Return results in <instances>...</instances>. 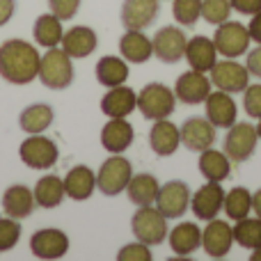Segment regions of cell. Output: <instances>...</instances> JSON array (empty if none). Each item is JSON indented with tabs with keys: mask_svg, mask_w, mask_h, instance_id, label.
Here are the masks:
<instances>
[{
	"mask_svg": "<svg viewBox=\"0 0 261 261\" xmlns=\"http://www.w3.org/2000/svg\"><path fill=\"white\" fill-rule=\"evenodd\" d=\"M222 208H225L229 220H234V222L243 220V218H248L250 213H252V193H250L248 188H243V186H236L229 193H225V204H222Z\"/></svg>",
	"mask_w": 261,
	"mask_h": 261,
	"instance_id": "836d02e7",
	"label": "cell"
},
{
	"mask_svg": "<svg viewBox=\"0 0 261 261\" xmlns=\"http://www.w3.org/2000/svg\"><path fill=\"white\" fill-rule=\"evenodd\" d=\"M211 87H213L211 78H206L202 71L190 69V71L181 73V76L176 78L174 96H176V101H181V103L197 106V103H204V101H206V96L211 94Z\"/></svg>",
	"mask_w": 261,
	"mask_h": 261,
	"instance_id": "7c38bea8",
	"label": "cell"
},
{
	"mask_svg": "<svg viewBox=\"0 0 261 261\" xmlns=\"http://www.w3.org/2000/svg\"><path fill=\"white\" fill-rule=\"evenodd\" d=\"M122 23L126 30H144L158 16V0H124Z\"/></svg>",
	"mask_w": 261,
	"mask_h": 261,
	"instance_id": "d6986e66",
	"label": "cell"
},
{
	"mask_svg": "<svg viewBox=\"0 0 261 261\" xmlns=\"http://www.w3.org/2000/svg\"><path fill=\"white\" fill-rule=\"evenodd\" d=\"M231 3L229 0H202V16L211 25H220V23L229 21Z\"/></svg>",
	"mask_w": 261,
	"mask_h": 261,
	"instance_id": "8d00e7d4",
	"label": "cell"
},
{
	"mask_svg": "<svg viewBox=\"0 0 261 261\" xmlns=\"http://www.w3.org/2000/svg\"><path fill=\"white\" fill-rule=\"evenodd\" d=\"M245 67H248L250 76L261 78V46L248 53V60H245Z\"/></svg>",
	"mask_w": 261,
	"mask_h": 261,
	"instance_id": "7bdbcfd3",
	"label": "cell"
},
{
	"mask_svg": "<svg viewBox=\"0 0 261 261\" xmlns=\"http://www.w3.org/2000/svg\"><path fill=\"white\" fill-rule=\"evenodd\" d=\"M172 14L179 25H195L202 16V0H174Z\"/></svg>",
	"mask_w": 261,
	"mask_h": 261,
	"instance_id": "d590c367",
	"label": "cell"
},
{
	"mask_svg": "<svg viewBox=\"0 0 261 261\" xmlns=\"http://www.w3.org/2000/svg\"><path fill=\"white\" fill-rule=\"evenodd\" d=\"M130 176H133V165L128 158L122 153H113L101 163L99 172H96V188L106 195V197H115L122 190H126Z\"/></svg>",
	"mask_w": 261,
	"mask_h": 261,
	"instance_id": "277c9868",
	"label": "cell"
},
{
	"mask_svg": "<svg viewBox=\"0 0 261 261\" xmlns=\"http://www.w3.org/2000/svg\"><path fill=\"white\" fill-rule=\"evenodd\" d=\"M188 206H190V188L186 181L174 179V181H167L165 186L158 188L156 208L167 218V220L181 218Z\"/></svg>",
	"mask_w": 261,
	"mask_h": 261,
	"instance_id": "ba28073f",
	"label": "cell"
},
{
	"mask_svg": "<svg viewBox=\"0 0 261 261\" xmlns=\"http://www.w3.org/2000/svg\"><path fill=\"white\" fill-rule=\"evenodd\" d=\"M252 211L257 213V218H261V188L252 193Z\"/></svg>",
	"mask_w": 261,
	"mask_h": 261,
	"instance_id": "bcb514c9",
	"label": "cell"
},
{
	"mask_svg": "<svg viewBox=\"0 0 261 261\" xmlns=\"http://www.w3.org/2000/svg\"><path fill=\"white\" fill-rule=\"evenodd\" d=\"M39 81L48 90H64L73 83V64L71 58L62 48H48L41 55L39 62Z\"/></svg>",
	"mask_w": 261,
	"mask_h": 261,
	"instance_id": "7a4b0ae2",
	"label": "cell"
},
{
	"mask_svg": "<svg viewBox=\"0 0 261 261\" xmlns=\"http://www.w3.org/2000/svg\"><path fill=\"white\" fill-rule=\"evenodd\" d=\"M186 58H188V64L195 71L206 73L218 62V48L213 44V39L197 35L193 39H188V44H186Z\"/></svg>",
	"mask_w": 261,
	"mask_h": 261,
	"instance_id": "603a6c76",
	"label": "cell"
},
{
	"mask_svg": "<svg viewBox=\"0 0 261 261\" xmlns=\"http://www.w3.org/2000/svg\"><path fill=\"white\" fill-rule=\"evenodd\" d=\"M170 248L179 257H190L195 250L202 248V229L195 222H179L170 231Z\"/></svg>",
	"mask_w": 261,
	"mask_h": 261,
	"instance_id": "4316f807",
	"label": "cell"
},
{
	"mask_svg": "<svg viewBox=\"0 0 261 261\" xmlns=\"http://www.w3.org/2000/svg\"><path fill=\"white\" fill-rule=\"evenodd\" d=\"M257 135H259V140H261V117H259V124H257Z\"/></svg>",
	"mask_w": 261,
	"mask_h": 261,
	"instance_id": "c3c4849f",
	"label": "cell"
},
{
	"mask_svg": "<svg viewBox=\"0 0 261 261\" xmlns=\"http://www.w3.org/2000/svg\"><path fill=\"white\" fill-rule=\"evenodd\" d=\"M18 156L32 170H50L58 163V144L50 138H44L41 133L30 135L28 140H23L18 147Z\"/></svg>",
	"mask_w": 261,
	"mask_h": 261,
	"instance_id": "8992f818",
	"label": "cell"
},
{
	"mask_svg": "<svg viewBox=\"0 0 261 261\" xmlns=\"http://www.w3.org/2000/svg\"><path fill=\"white\" fill-rule=\"evenodd\" d=\"M53 119L55 113L48 103H32L18 115V126L28 135H35V133H44L53 124Z\"/></svg>",
	"mask_w": 261,
	"mask_h": 261,
	"instance_id": "f546056e",
	"label": "cell"
},
{
	"mask_svg": "<svg viewBox=\"0 0 261 261\" xmlns=\"http://www.w3.org/2000/svg\"><path fill=\"white\" fill-rule=\"evenodd\" d=\"M119 53L130 64H142L153 55L151 39L142 30H126L119 39Z\"/></svg>",
	"mask_w": 261,
	"mask_h": 261,
	"instance_id": "484cf974",
	"label": "cell"
},
{
	"mask_svg": "<svg viewBox=\"0 0 261 261\" xmlns=\"http://www.w3.org/2000/svg\"><path fill=\"white\" fill-rule=\"evenodd\" d=\"M14 12H16V0H0V25L9 23Z\"/></svg>",
	"mask_w": 261,
	"mask_h": 261,
	"instance_id": "ee69618b",
	"label": "cell"
},
{
	"mask_svg": "<svg viewBox=\"0 0 261 261\" xmlns=\"http://www.w3.org/2000/svg\"><path fill=\"white\" fill-rule=\"evenodd\" d=\"M234 243V229L225 220H208V225L202 231V248L211 259H222L229 254Z\"/></svg>",
	"mask_w": 261,
	"mask_h": 261,
	"instance_id": "5bb4252c",
	"label": "cell"
},
{
	"mask_svg": "<svg viewBox=\"0 0 261 261\" xmlns=\"http://www.w3.org/2000/svg\"><path fill=\"white\" fill-rule=\"evenodd\" d=\"M158 188H161V186H158V179L153 174H149V172L130 176V181L126 186L128 202L135 204V206H149V204L156 202Z\"/></svg>",
	"mask_w": 261,
	"mask_h": 261,
	"instance_id": "f1b7e54d",
	"label": "cell"
},
{
	"mask_svg": "<svg viewBox=\"0 0 261 261\" xmlns=\"http://www.w3.org/2000/svg\"><path fill=\"white\" fill-rule=\"evenodd\" d=\"M37 202H35V193L23 184H14L5 190L3 195V211L5 216L14 218V220H23L35 211Z\"/></svg>",
	"mask_w": 261,
	"mask_h": 261,
	"instance_id": "ffe728a7",
	"label": "cell"
},
{
	"mask_svg": "<svg viewBox=\"0 0 261 261\" xmlns=\"http://www.w3.org/2000/svg\"><path fill=\"white\" fill-rule=\"evenodd\" d=\"M18 239H21V225L14 218L0 216V252H9L16 248Z\"/></svg>",
	"mask_w": 261,
	"mask_h": 261,
	"instance_id": "74e56055",
	"label": "cell"
},
{
	"mask_svg": "<svg viewBox=\"0 0 261 261\" xmlns=\"http://www.w3.org/2000/svg\"><path fill=\"white\" fill-rule=\"evenodd\" d=\"M243 106L250 117H261V85H248L243 92Z\"/></svg>",
	"mask_w": 261,
	"mask_h": 261,
	"instance_id": "ab89813d",
	"label": "cell"
},
{
	"mask_svg": "<svg viewBox=\"0 0 261 261\" xmlns=\"http://www.w3.org/2000/svg\"><path fill=\"white\" fill-rule=\"evenodd\" d=\"M225 204V190L218 181H208L195 195H190V208H193L197 220H213L218 218V213L222 211Z\"/></svg>",
	"mask_w": 261,
	"mask_h": 261,
	"instance_id": "4fadbf2b",
	"label": "cell"
},
{
	"mask_svg": "<svg viewBox=\"0 0 261 261\" xmlns=\"http://www.w3.org/2000/svg\"><path fill=\"white\" fill-rule=\"evenodd\" d=\"M186 32L176 25H165L161 30H156V35L151 37V46H153V55L165 64H174L179 62L186 55Z\"/></svg>",
	"mask_w": 261,
	"mask_h": 261,
	"instance_id": "9c48e42d",
	"label": "cell"
},
{
	"mask_svg": "<svg viewBox=\"0 0 261 261\" xmlns=\"http://www.w3.org/2000/svg\"><path fill=\"white\" fill-rule=\"evenodd\" d=\"M181 130V144H186L188 151H204L216 144V126L206 117H190L184 122Z\"/></svg>",
	"mask_w": 261,
	"mask_h": 261,
	"instance_id": "9a60e30c",
	"label": "cell"
},
{
	"mask_svg": "<svg viewBox=\"0 0 261 261\" xmlns=\"http://www.w3.org/2000/svg\"><path fill=\"white\" fill-rule=\"evenodd\" d=\"M176 108V96L163 83H149L138 94V110L144 119H167Z\"/></svg>",
	"mask_w": 261,
	"mask_h": 261,
	"instance_id": "3957f363",
	"label": "cell"
},
{
	"mask_svg": "<svg viewBox=\"0 0 261 261\" xmlns=\"http://www.w3.org/2000/svg\"><path fill=\"white\" fill-rule=\"evenodd\" d=\"M133 138L135 130L130 126V122H126V117L110 119L101 128V144H103V149L108 153H124L133 144Z\"/></svg>",
	"mask_w": 261,
	"mask_h": 261,
	"instance_id": "44dd1931",
	"label": "cell"
},
{
	"mask_svg": "<svg viewBox=\"0 0 261 261\" xmlns=\"http://www.w3.org/2000/svg\"><path fill=\"white\" fill-rule=\"evenodd\" d=\"M257 126L248 122H241L229 126V133L225 138V153L229 156V161L245 163L257 149Z\"/></svg>",
	"mask_w": 261,
	"mask_h": 261,
	"instance_id": "30bf717a",
	"label": "cell"
},
{
	"mask_svg": "<svg viewBox=\"0 0 261 261\" xmlns=\"http://www.w3.org/2000/svg\"><path fill=\"white\" fill-rule=\"evenodd\" d=\"M211 83L222 92H229V94H239L245 92V87L250 85V71L248 67H241L234 60H222L216 62L211 69Z\"/></svg>",
	"mask_w": 261,
	"mask_h": 261,
	"instance_id": "8fae6325",
	"label": "cell"
},
{
	"mask_svg": "<svg viewBox=\"0 0 261 261\" xmlns=\"http://www.w3.org/2000/svg\"><path fill=\"white\" fill-rule=\"evenodd\" d=\"M99 39H96V32L87 25H73L71 30L64 32L62 37V50L69 58L83 60L96 48Z\"/></svg>",
	"mask_w": 261,
	"mask_h": 261,
	"instance_id": "cb8c5ba5",
	"label": "cell"
},
{
	"mask_svg": "<svg viewBox=\"0 0 261 261\" xmlns=\"http://www.w3.org/2000/svg\"><path fill=\"white\" fill-rule=\"evenodd\" d=\"M96 81L106 87H117L128 81V64L124 58L106 55L96 62Z\"/></svg>",
	"mask_w": 261,
	"mask_h": 261,
	"instance_id": "1f68e13d",
	"label": "cell"
},
{
	"mask_svg": "<svg viewBox=\"0 0 261 261\" xmlns=\"http://www.w3.org/2000/svg\"><path fill=\"white\" fill-rule=\"evenodd\" d=\"M30 250L37 259H62L69 250V236L62 229H39L32 234Z\"/></svg>",
	"mask_w": 261,
	"mask_h": 261,
	"instance_id": "2e32d148",
	"label": "cell"
},
{
	"mask_svg": "<svg viewBox=\"0 0 261 261\" xmlns=\"http://www.w3.org/2000/svg\"><path fill=\"white\" fill-rule=\"evenodd\" d=\"M35 202L39 204L41 208H55L62 204V199L67 197V193H64V184L60 176L55 174H46L41 176L39 181H37L35 186Z\"/></svg>",
	"mask_w": 261,
	"mask_h": 261,
	"instance_id": "d6a6232c",
	"label": "cell"
},
{
	"mask_svg": "<svg viewBox=\"0 0 261 261\" xmlns=\"http://www.w3.org/2000/svg\"><path fill=\"white\" fill-rule=\"evenodd\" d=\"M229 3H231V9H236L241 14H248V16L261 12V0H229Z\"/></svg>",
	"mask_w": 261,
	"mask_h": 261,
	"instance_id": "b9f144b4",
	"label": "cell"
},
{
	"mask_svg": "<svg viewBox=\"0 0 261 261\" xmlns=\"http://www.w3.org/2000/svg\"><path fill=\"white\" fill-rule=\"evenodd\" d=\"M39 50L23 39H7L0 46V76L12 85H28L39 76Z\"/></svg>",
	"mask_w": 261,
	"mask_h": 261,
	"instance_id": "6da1fadb",
	"label": "cell"
},
{
	"mask_svg": "<svg viewBox=\"0 0 261 261\" xmlns=\"http://www.w3.org/2000/svg\"><path fill=\"white\" fill-rule=\"evenodd\" d=\"M250 30L243 25L241 21H225L218 25L216 37H213V44H216L218 53H222L225 58H239V55L248 53L250 48Z\"/></svg>",
	"mask_w": 261,
	"mask_h": 261,
	"instance_id": "52a82bcc",
	"label": "cell"
},
{
	"mask_svg": "<svg viewBox=\"0 0 261 261\" xmlns=\"http://www.w3.org/2000/svg\"><path fill=\"white\" fill-rule=\"evenodd\" d=\"M199 172H202V176L206 181L222 184L225 179H229V172H231L229 156L213 147L204 149V151H199Z\"/></svg>",
	"mask_w": 261,
	"mask_h": 261,
	"instance_id": "83f0119b",
	"label": "cell"
},
{
	"mask_svg": "<svg viewBox=\"0 0 261 261\" xmlns=\"http://www.w3.org/2000/svg\"><path fill=\"white\" fill-rule=\"evenodd\" d=\"M248 30H250V37H252V41H257V44L261 46V12L252 14V21H250Z\"/></svg>",
	"mask_w": 261,
	"mask_h": 261,
	"instance_id": "f6af8a7d",
	"label": "cell"
},
{
	"mask_svg": "<svg viewBox=\"0 0 261 261\" xmlns=\"http://www.w3.org/2000/svg\"><path fill=\"white\" fill-rule=\"evenodd\" d=\"M234 241L245 250H257L261 248V218H243L236 220Z\"/></svg>",
	"mask_w": 261,
	"mask_h": 261,
	"instance_id": "e575fe53",
	"label": "cell"
},
{
	"mask_svg": "<svg viewBox=\"0 0 261 261\" xmlns=\"http://www.w3.org/2000/svg\"><path fill=\"white\" fill-rule=\"evenodd\" d=\"M117 259L119 261H151L153 254L149 250L147 243H130V245H124L122 250L117 252Z\"/></svg>",
	"mask_w": 261,
	"mask_h": 261,
	"instance_id": "f35d334b",
	"label": "cell"
},
{
	"mask_svg": "<svg viewBox=\"0 0 261 261\" xmlns=\"http://www.w3.org/2000/svg\"><path fill=\"white\" fill-rule=\"evenodd\" d=\"M130 229L140 243L161 245L167 239V218L151 204L138 206V211L133 213V220H130Z\"/></svg>",
	"mask_w": 261,
	"mask_h": 261,
	"instance_id": "5b68a950",
	"label": "cell"
},
{
	"mask_svg": "<svg viewBox=\"0 0 261 261\" xmlns=\"http://www.w3.org/2000/svg\"><path fill=\"white\" fill-rule=\"evenodd\" d=\"M135 108H138V94L128 85L108 87L106 96L101 99V113L110 119L128 117Z\"/></svg>",
	"mask_w": 261,
	"mask_h": 261,
	"instance_id": "ac0fdd59",
	"label": "cell"
},
{
	"mask_svg": "<svg viewBox=\"0 0 261 261\" xmlns=\"http://www.w3.org/2000/svg\"><path fill=\"white\" fill-rule=\"evenodd\" d=\"M204 103H206V119L216 128H229L236 124L239 108H236V101L231 99L229 92H211Z\"/></svg>",
	"mask_w": 261,
	"mask_h": 261,
	"instance_id": "e0dca14e",
	"label": "cell"
},
{
	"mask_svg": "<svg viewBox=\"0 0 261 261\" xmlns=\"http://www.w3.org/2000/svg\"><path fill=\"white\" fill-rule=\"evenodd\" d=\"M64 193L67 197L76 199V202H85L92 197L96 188V174L87 165H76L69 170V174L64 176Z\"/></svg>",
	"mask_w": 261,
	"mask_h": 261,
	"instance_id": "d4e9b609",
	"label": "cell"
},
{
	"mask_svg": "<svg viewBox=\"0 0 261 261\" xmlns=\"http://www.w3.org/2000/svg\"><path fill=\"white\" fill-rule=\"evenodd\" d=\"M181 144V130L167 119H156L149 130V147L156 156H172Z\"/></svg>",
	"mask_w": 261,
	"mask_h": 261,
	"instance_id": "7402d4cb",
	"label": "cell"
},
{
	"mask_svg": "<svg viewBox=\"0 0 261 261\" xmlns=\"http://www.w3.org/2000/svg\"><path fill=\"white\" fill-rule=\"evenodd\" d=\"M32 35H35V41L39 46H44V48H55L58 44H62V37H64L62 21H60L53 12L41 14V16L35 21Z\"/></svg>",
	"mask_w": 261,
	"mask_h": 261,
	"instance_id": "4dcf8cb0",
	"label": "cell"
},
{
	"mask_svg": "<svg viewBox=\"0 0 261 261\" xmlns=\"http://www.w3.org/2000/svg\"><path fill=\"white\" fill-rule=\"evenodd\" d=\"M48 7L60 21H69L81 7V0H48Z\"/></svg>",
	"mask_w": 261,
	"mask_h": 261,
	"instance_id": "60d3db41",
	"label": "cell"
},
{
	"mask_svg": "<svg viewBox=\"0 0 261 261\" xmlns=\"http://www.w3.org/2000/svg\"><path fill=\"white\" fill-rule=\"evenodd\" d=\"M250 259H252V261H261V248L254 250V252H252V257H250Z\"/></svg>",
	"mask_w": 261,
	"mask_h": 261,
	"instance_id": "7dc6e473",
	"label": "cell"
}]
</instances>
